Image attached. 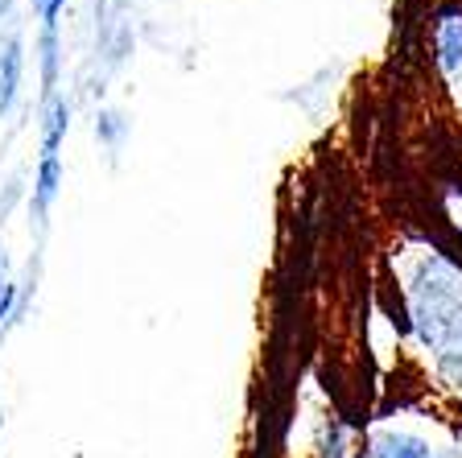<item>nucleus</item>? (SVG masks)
Instances as JSON below:
<instances>
[{"mask_svg": "<svg viewBox=\"0 0 462 458\" xmlns=\"http://www.w3.org/2000/svg\"><path fill=\"white\" fill-rule=\"evenodd\" d=\"M458 54H462V29H446V67H458Z\"/></svg>", "mask_w": 462, "mask_h": 458, "instance_id": "20e7f679", "label": "nucleus"}, {"mask_svg": "<svg viewBox=\"0 0 462 458\" xmlns=\"http://www.w3.org/2000/svg\"><path fill=\"white\" fill-rule=\"evenodd\" d=\"M58 191V157H42V173H38V207H46Z\"/></svg>", "mask_w": 462, "mask_h": 458, "instance_id": "7ed1b4c3", "label": "nucleus"}, {"mask_svg": "<svg viewBox=\"0 0 462 458\" xmlns=\"http://www.w3.org/2000/svg\"><path fill=\"white\" fill-rule=\"evenodd\" d=\"M375 458H433V450L413 434H388L375 442Z\"/></svg>", "mask_w": 462, "mask_h": 458, "instance_id": "f257e3e1", "label": "nucleus"}, {"mask_svg": "<svg viewBox=\"0 0 462 458\" xmlns=\"http://www.w3.org/2000/svg\"><path fill=\"white\" fill-rule=\"evenodd\" d=\"M0 9H5V0H0Z\"/></svg>", "mask_w": 462, "mask_h": 458, "instance_id": "0eeeda50", "label": "nucleus"}, {"mask_svg": "<svg viewBox=\"0 0 462 458\" xmlns=\"http://www.w3.org/2000/svg\"><path fill=\"white\" fill-rule=\"evenodd\" d=\"M38 5V13H42V21H54V13L67 5V0H33Z\"/></svg>", "mask_w": 462, "mask_h": 458, "instance_id": "39448f33", "label": "nucleus"}, {"mask_svg": "<svg viewBox=\"0 0 462 458\" xmlns=\"http://www.w3.org/2000/svg\"><path fill=\"white\" fill-rule=\"evenodd\" d=\"M67 120H70L67 99H54V104H50V112H46V136H42V153H46V157H54L58 136L67 133Z\"/></svg>", "mask_w": 462, "mask_h": 458, "instance_id": "f03ea898", "label": "nucleus"}, {"mask_svg": "<svg viewBox=\"0 0 462 458\" xmlns=\"http://www.w3.org/2000/svg\"><path fill=\"white\" fill-rule=\"evenodd\" d=\"M9 305H13V285H0V318L9 314Z\"/></svg>", "mask_w": 462, "mask_h": 458, "instance_id": "423d86ee", "label": "nucleus"}]
</instances>
